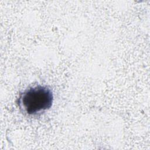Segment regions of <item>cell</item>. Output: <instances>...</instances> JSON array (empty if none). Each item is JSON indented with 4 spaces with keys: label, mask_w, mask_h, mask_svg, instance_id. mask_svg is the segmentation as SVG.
Wrapping results in <instances>:
<instances>
[{
    "label": "cell",
    "mask_w": 150,
    "mask_h": 150,
    "mask_svg": "<svg viewBox=\"0 0 150 150\" xmlns=\"http://www.w3.org/2000/svg\"><path fill=\"white\" fill-rule=\"evenodd\" d=\"M52 90L46 86L38 85L21 93L17 98V105L24 114L36 116L50 109L53 102Z\"/></svg>",
    "instance_id": "obj_1"
}]
</instances>
